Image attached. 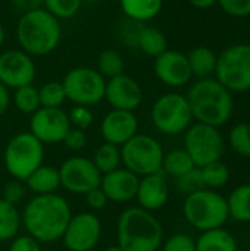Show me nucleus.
Segmentation results:
<instances>
[{
  "mask_svg": "<svg viewBox=\"0 0 250 251\" xmlns=\"http://www.w3.org/2000/svg\"><path fill=\"white\" fill-rule=\"evenodd\" d=\"M228 144L236 154L250 157V124L234 125L228 134Z\"/></svg>",
  "mask_w": 250,
  "mask_h": 251,
  "instance_id": "72a5a7b5",
  "label": "nucleus"
},
{
  "mask_svg": "<svg viewBox=\"0 0 250 251\" xmlns=\"http://www.w3.org/2000/svg\"><path fill=\"white\" fill-rule=\"evenodd\" d=\"M116 238L124 251H158L164 243V228L152 212L133 206L118 218Z\"/></svg>",
  "mask_w": 250,
  "mask_h": 251,
  "instance_id": "7ed1b4c3",
  "label": "nucleus"
},
{
  "mask_svg": "<svg viewBox=\"0 0 250 251\" xmlns=\"http://www.w3.org/2000/svg\"><path fill=\"white\" fill-rule=\"evenodd\" d=\"M68 119H69L71 126L85 131L87 128L91 126V124H93V121H94V116H93V112L90 110V107L75 104V106L69 110Z\"/></svg>",
  "mask_w": 250,
  "mask_h": 251,
  "instance_id": "4c0bfd02",
  "label": "nucleus"
},
{
  "mask_svg": "<svg viewBox=\"0 0 250 251\" xmlns=\"http://www.w3.org/2000/svg\"><path fill=\"white\" fill-rule=\"evenodd\" d=\"M199 169H200V176H202L203 185L208 190L217 191L230 182L231 172L222 160L212 162V163H209L203 168H199Z\"/></svg>",
  "mask_w": 250,
  "mask_h": 251,
  "instance_id": "c756f323",
  "label": "nucleus"
},
{
  "mask_svg": "<svg viewBox=\"0 0 250 251\" xmlns=\"http://www.w3.org/2000/svg\"><path fill=\"white\" fill-rule=\"evenodd\" d=\"M177 188L184 196H189V194H193L199 190H203L205 185H203V181L200 176V169L194 168L193 171L187 172L186 175L177 178Z\"/></svg>",
  "mask_w": 250,
  "mask_h": 251,
  "instance_id": "e433bc0d",
  "label": "nucleus"
},
{
  "mask_svg": "<svg viewBox=\"0 0 250 251\" xmlns=\"http://www.w3.org/2000/svg\"><path fill=\"white\" fill-rule=\"evenodd\" d=\"M13 104L19 112H22L25 115H32L34 112H37L41 107L40 97H38V88H35L32 84L16 88L13 93Z\"/></svg>",
  "mask_w": 250,
  "mask_h": 251,
  "instance_id": "2f4dec72",
  "label": "nucleus"
},
{
  "mask_svg": "<svg viewBox=\"0 0 250 251\" xmlns=\"http://www.w3.org/2000/svg\"><path fill=\"white\" fill-rule=\"evenodd\" d=\"M139 131V119L134 112L112 109L105 115L100 124V134L105 143L115 144L121 147L128 140H131Z\"/></svg>",
  "mask_w": 250,
  "mask_h": 251,
  "instance_id": "a211bd4d",
  "label": "nucleus"
},
{
  "mask_svg": "<svg viewBox=\"0 0 250 251\" xmlns=\"http://www.w3.org/2000/svg\"><path fill=\"white\" fill-rule=\"evenodd\" d=\"M187 60L192 69V75L197 76L199 79H205L215 74L218 56L209 47L199 46L187 54Z\"/></svg>",
  "mask_w": 250,
  "mask_h": 251,
  "instance_id": "5701e85b",
  "label": "nucleus"
},
{
  "mask_svg": "<svg viewBox=\"0 0 250 251\" xmlns=\"http://www.w3.org/2000/svg\"><path fill=\"white\" fill-rule=\"evenodd\" d=\"M43 3H44V0H12L13 7L21 10L22 13L40 9L43 6Z\"/></svg>",
  "mask_w": 250,
  "mask_h": 251,
  "instance_id": "c03bdc74",
  "label": "nucleus"
},
{
  "mask_svg": "<svg viewBox=\"0 0 250 251\" xmlns=\"http://www.w3.org/2000/svg\"><path fill=\"white\" fill-rule=\"evenodd\" d=\"M60 35L59 19L44 7L22 13L16 25V38L21 50L31 57L52 53L59 46Z\"/></svg>",
  "mask_w": 250,
  "mask_h": 251,
  "instance_id": "20e7f679",
  "label": "nucleus"
},
{
  "mask_svg": "<svg viewBox=\"0 0 250 251\" xmlns=\"http://www.w3.org/2000/svg\"><path fill=\"white\" fill-rule=\"evenodd\" d=\"M186 97L190 104L193 119L200 124L220 128L233 116V94L217 79L205 78L196 81Z\"/></svg>",
  "mask_w": 250,
  "mask_h": 251,
  "instance_id": "f03ea898",
  "label": "nucleus"
},
{
  "mask_svg": "<svg viewBox=\"0 0 250 251\" xmlns=\"http://www.w3.org/2000/svg\"><path fill=\"white\" fill-rule=\"evenodd\" d=\"M140 178L125 168H118L102 175L100 188L109 201L128 203L136 199Z\"/></svg>",
  "mask_w": 250,
  "mask_h": 251,
  "instance_id": "aec40b11",
  "label": "nucleus"
},
{
  "mask_svg": "<svg viewBox=\"0 0 250 251\" xmlns=\"http://www.w3.org/2000/svg\"><path fill=\"white\" fill-rule=\"evenodd\" d=\"M68 150H72V151H80L85 147L87 144V135H85V131L83 129H78V128H74L71 126L69 131L66 132L63 141H62Z\"/></svg>",
  "mask_w": 250,
  "mask_h": 251,
  "instance_id": "a19ab883",
  "label": "nucleus"
},
{
  "mask_svg": "<svg viewBox=\"0 0 250 251\" xmlns=\"http://www.w3.org/2000/svg\"><path fill=\"white\" fill-rule=\"evenodd\" d=\"M102 237V222L90 212L72 215L62 235V243L68 251H91Z\"/></svg>",
  "mask_w": 250,
  "mask_h": 251,
  "instance_id": "ddd939ff",
  "label": "nucleus"
},
{
  "mask_svg": "<svg viewBox=\"0 0 250 251\" xmlns=\"http://www.w3.org/2000/svg\"><path fill=\"white\" fill-rule=\"evenodd\" d=\"M196 251H239L236 237L224 229L205 231L196 240Z\"/></svg>",
  "mask_w": 250,
  "mask_h": 251,
  "instance_id": "4be33fe9",
  "label": "nucleus"
},
{
  "mask_svg": "<svg viewBox=\"0 0 250 251\" xmlns=\"http://www.w3.org/2000/svg\"><path fill=\"white\" fill-rule=\"evenodd\" d=\"M22 226L27 234L41 243H55L62 238L72 218L68 201L59 194L34 196L24 207Z\"/></svg>",
  "mask_w": 250,
  "mask_h": 251,
  "instance_id": "f257e3e1",
  "label": "nucleus"
},
{
  "mask_svg": "<svg viewBox=\"0 0 250 251\" xmlns=\"http://www.w3.org/2000/svg\"><path fill=\"white\" fill-rule=\"evenodd\" d=\"M230 219L250 224V184H242L236 187L227 197Z\"/></svg>",
  "mask_w": 250,
  "mask_h": 251,
  "instance_id": "a878e982",
  "label": "nucleus"
},
{
  "mask_svg": "<svg viewBox=\"0 0 250 251\" xmlns=\"http://www.w3.org/2000/svg\"><path fill=\"white\" fill-rule=\"evenodd\" d=\"M85 201H87V206L91 209V210H102V209H105L106 207V204H108V197L105 196V193L102 191V188L100 187H97V188H94V190H91V191H88L87 194H85Z\"/></svg>",
  "mask_w": 250,
  "mask_h": 251,
  "instance_id": "37998d69",
  "label": "nucleus"
},
{
  "mask_svg": "<svg viewBox=\"0 0 250 251\" xmlns=\"http://www.w3.org/2000/svg\"><path fill=\"white\" fill-rule=\"evenodd\" d=\"M105 100L112 109L134 112L143 101V90L134 78L122 74L106 81Z\"/></svg>",
  "mask_w": 250,
  "mask_h": 251,
  "instance_id": "dca6fc26",
  "label": "nucleus"
},
{
  "mask_svg": "<svg viewBox=\"0 0 250 251\" xmlns=\"http://www.w3.org/2000/svg\"><path fill=\"white\" fill-rule=\"evenodd\" d=\"M124 59L115 49L103 50L97 57V71L105 79L115 78L124 74Z\"/></svg>",
  "mask_w": 250,
  "mask_h": 251,
  "instance_id": "7c9ffc66",
  "label": "nucleus"
},
{
  "mask_svg": "<svg viewBox=\"0 0 250 251\" xmlns=\"http://www.w3.org/2000/svg\"><path fill=\"white\" fill-rule=\"evenodd\" d=\"M155 75L168 87H183L192 79L187 56L177 50H165L155 59Z\"/></svg>",
  "mask_w": 250,
  "mask_h": 251,
  "instance_id": "f3484780",
  "label": "nucleus"
},
{
  "mask_svg": "<svg viewBox=\"0 0 250 251\" xmlns=\"http://www.w3.org/2000/svg\"><path fill=\"white\" fill-rule=\"evenodd\" d=\"M183 215L187 224L200 232L222 228L230 219L227 199L208 188L186 196Z\"/></svg>",
  "mask_w": 250,
  "mask_h": 251,
  "instance_id": "39448f33",
  "label": "nucleus"
},
{
  "mask_svg": "<svg viewBox=\"0 0 250 251\" xmlns=\"http://www.w3.org/2000/svg\"><path fill=\"white\" fill-rule=\"evenodd\" d=\"M9 251H41V246L35 238L25 234V235H16L12 240Z\"/></svg>",
  "mask_w": 250,
  "mask_h": 251,
  "instance_id": "79ce46f5",
  "label": "nucleus"
},
{
  "mask_svg": "<svg viewBox=\"0 0 250 251\" xmlns=\"http://www.w3.org/2000/svg\"><path fill=\"white\" fill-rule=\"evenodd\" d=\"M69 128L68 113L62 109L40 107L29 119V132L43 144L62 143Z\"/></svg>",
  "mask_w": 250,
  "mask_h": 251,
  "instance_id": "4468645a",
  "label": "nucleus"
},
{
  "mask_svg": "<svg viewBox=\"0 0 250 251\" xmlns=\"http://www.w3.org/2000/svg\"><path fill=\"white\" fill-rule=\"evenodd\" d=\"M4 37H6V34H4V28H3V25H1V22H0V47L3 46V43H4Z\"/></svg>",
  "mask_w": 250,
  "mask_h": 251,
  "instance_id": "de8ad7c7",
  "label": "nucleus"
},
{
  "mask_svg": "<svg viewBox=\"0 0 250 251\" xmlns=\"http://www.w3.org/2000/svg\"><path fill=\"white\" fill-rule=\"evenodd\" d=\"M44 144L29 131L19 132L7 143L3 162L7 174L18 181H25L37 168L43 165Z\"/></svg>",
  "mask_w": 250,
  "mask_h": 251,
  "instance_id": "423d86ee",
  "label": "nucleus"
},
{
  "mask_svg": "<svg viewBox=\"0 0 250 251\" xmlns=\"http://www.w3.org/2000/svg\"><path fill=\"white\" fill-rule=\"evenodd\" d=\"M221 9L234 18H246L250 15V0H218Z\"/></svg>",
  "mask_w": 250,
  "mask_h": 251,
  "instance_id": "ea45409f",
  "label": "nucleus"
},
{
  "mask_svg": "<svg viewBox=\"0 0 250 251\" xmlns=\"http://www.w3.org/2000/svg\"><path fill=\"white\" fill-rule=\"evenodd\" d=\"M249 243H250V231H249Z\"/></svg>",
  "mask_w": 250,
  "mask_h": 251,
  "instance_id": "8fccbe9b",
  "label": "nucleus"
},
{
  "mask_svg": "<svg viewBox=\"0 0 250 251\" xmlns=\"http://www.w3.org/2000/svg\"><path fill=\"white\" fill-rule=\"evenodd\" d=\"M189 1L197 9H208L211 6H214L215 3H218V0H189Z\"/></svg>",
  "mask_w": 250,
  "mask_h": 251,
  "instance_id": "49530a36",
  "label": "nucleus"
},
{
  "mask_svg": "<svg viewBox=\"0 0 250 251\" xmlns=\"http://www.w3.org/2000/svg\"><path fill=\"white\" fill-rule=\"evenodd\" d=\"M38 97L41 107L60 109V106L66 101V94L62 82L49 81L38 88Z\"/></svg>",
  "mask_w": 250,
  "mask_h": 251,
  "instance_id": "473e14b6",
  "label": "nucleus"
},
{
  "mask_svg": "<svg viewBox=\"0 0 250 251\" xmlns=\"http://www.w3.org/2000/svg\"><path fill=\"white\" fill-rule=\"evenodd\" d=\"M161 251H196V240L189 234L178 232L162 243Z\"/></svg>",
  "mask_w": 250,
  "mask_h": 251,
  "instance_id": "c9c22d12",
  "label": "nucleus"
},
{
  "mask_svg": "<svg viewBox=\"0 0 250 251\" xmlns=\"http://www.w3.org/2000/svg\"><path fill=\"white\" fill-rule=\"evenodd\" d=\"M125 16L134 22H146L159 15L164 0H119Z\"/></svg>",
  "mask_w": 250,
  "mask_h": 251,
  "instance_id": "393cba45",
  "label": "nucleus"
},
{
  "mask_svg": "<svg viewBox=\"0 0 250 251\" xmlns=\"http://www.w3.org/2000/svg\"><path fill=\"white\" fill-rule=\"evenodd\" d=\"M168 199H169V187H168L167 175L162 171L146 175L139 181V188L136 194L139 207L153 213L161 210L167 204Z\"/></svg>",
  "mask_w": 250,
  "mask_h": 251,
  "instance_id": "6ab92c4d",
  "label": "nucleus"
},
{
  "mask_svg": "<svg viewBox=\"0 0 250 251\" xmlns=\"http://www.w3.org/2000/svg\"><path fill=\"white\" fill-rule=\"evenodd\" d=\"M91 160L102 175L109 174V172L121 168V165H122L121 147L111 144V143H103L97 147V150L94 151V157Z\"/></svg>",
  "mask_w": 250,
  "mask_h": 251,
  "instance_id": "c85d7f7f",
  "label": "nucleus"
},
{
  "mask_svg": "<svg viewBox=\"0 0 250 251\" xmlns=\"http://www.w3.org/2000/svg\"><path fill=\"white\" fill-rule=\"evenodd\" d=\"M194 168L196 166H194L192 157L189 156V153L184 149L171 150V151L165 153V156H164L162 172L165 175H169V176L175 178V179L186 175L187 172L193 171Z\"/></svg>",
  "mask_w": 250,
  "mask_h": 251,
  "instance_id": "cd10ccee",
  "label": "nucleus"
},
{
  "mask_svg": "<svg viewBox=\"0 0 250 251\" xmlns=\"http://www.w3.org/2000/svg\"><path fill=\"white\" fill-rule=\"evenodd\" d=\"M10 104V94H9V88H6L1 82H0V118L6 113L7 107Z\"/></svg>",
  "mask_w": 250,
  "mask_h": 251,
  "instance_id": "a18cd8bd",
  "label": "nucleus"
},
{
  "mask_svg": "<svg viewBox=\"0 0 250 251\" xmlns=\"http://www.w3.org/2000/svg\"><path fill=\"white\" fill-rule=\"evenodd\" d=\"M217 81L231 93L250 90V44H234L225 49L217 62Z\"/></svg>",
  "mask_w": 250,
  "mask_h": 251,
  "instance_id": "9d476101",
  "label": "nucleus"
},
{
  "mask_svg": "<svg viewBox=\"0 0 250 251\" xmlns=\"http://www.w3.org/2000/svg\"><path fill=\"white\" fill-rule=\"evenodd\" d=\"M137 47L150 57H158L165 50H168V41L165 34L155 26H141L136 35Z\"/></svg>",
  "mask_w": 250,
  "mask_h": 251,
  "instance_id": "b1692460",
  "label": "nucleus"
},
{
  "mask_svg": "<svg viewBox=\"0 0 250 251\" xmlns=\"http://www.w3.org/2000/svg\"><path fill=\"white\" fill-rule=\"evenodd\" d=\"M24 182L27 190H29L34 196L55 194L60 187L59 169L50 165H41Z\"/></svg>",
  "mask_w": 250,
  "mask_h": 251,
  "instance_id": "412c9836",
  "label": "nucleus"
},
{
  "mask_svg": "<svg viewBox=\"0 0 250 251\" xmlns=\"http://www.w3.org/2000/svg\"><path fill=\"white\" fill-rule=\"evenodd\" d=\"M103 251H124V250L116 244V246H109V247H106Z\"/></svg>",
  "mask_w": 250,
  "mask_h": 251,
  "instance_id": "09e8293b",
  "label": "nucleus"
},
{
  "mask_svg": "<svg viewBox=\"0 0 250 251\" xmlns=\"http://www.w3.org/2000/svg\"><path fill=\"white\" fill-rule=\"evenodd\" d=\"M83 0H44V9L57 19H69L81 9Z\"/></svg>",
  "mask_w": 250,
  "mask_h": 251,
  "instance_id": "f704fd0d",
  "label": "nucleus"
},
{
  "mask_svg": "<svg viewBox=\"0 0 250 251\" xmlns=\"http://www.w3.org/2000/svg\"><path fill=\"white\" fill-rule=\"evenodd\" d=\"M165 151L161 143L146 134H136L121 146V159L125 169L137 176H146L162 171Z\"/></svg>",
  "mask_w": 250,
  "mask_h": 251,
  "instance_id": "0eeeda50",
  "label": "nucleus"
},
{
  "mask_svg": "<svg viewBox=\"0 0 250 251\" xmlns=\"http://www.w3.org/2000/svg\"><path fill=\"white\" fill-rule=\"evenodd\" d=\"M184 150L189 153L196 168H203L222 159L225 140L218 128L196 122L184 132Z\"/></svg>",
  "mask_w": 250,
  "mask_h": 251,
  "instance_id": "1a4fd4ad",
  "label": "nucleus"
},
{
  "mask_svg": "<svg viewBox=\"0 0 250 251\" xmlns=\"http://www.w3.org/2000/svg\"><path fill=\"white\" fill-rule=\"evenodd\" d=\"M22 226V218L16 206L0 199V241H12Z\"/></svg>",
  "mask_w": 250,
  "mask_h": 251,
  "instance_id": "bb28decb",
  "label": "nucleus"
},
{
  "mask_svg": "<svg viewBox=\"0 0 250 251\" xmlns=\"http://www.w3.org/2000/svg\"><path fill=\"white\" fill-rule=\"evenodd\" d=\"M59 169L60 187L72 194L85 196L88 191L100 187L102 174L91 159L75 156L66 159Z\"/></svg>",
  "mask_w": 250,
  "mask_h": 251,
  "instance_id": "f8f14e48",
  "label": "nucleus"
},
{
  "mask_svg": "<svg viewBox=\"0 0 250 251\" xmlns=\"http://www.w3.org/2000/svg\"><path fill=\"white\" fill-rule=\"evenodd\" d=\"M25 193H27V187L22 181H18V179H12L9 181L4 187H3V191H1V200L16 206L18 203H21L25 197Z\"/></svg>",
  "mask_w": 250,
  "mask_h": 251,
  "instance_id": "58836bf2",
  "label": "nucleus"
},
{
  "mask_svg": "<svg viewBox=\"0 0 250 251\" xmlns=\"http://www.w3.org/2000/svg\"><path fill=\"white\" fill-rule=\"evenodd\" d=\"M152 122L165 135L184 134L193 124V115L187 97L180 93H167L152 106Z\"/></svg>",
  "mask_w": 250,
  "mask_h": 251,
  "instance_id": "6e6552de",
  "label": "nucleus"
},
{
  "mask_svg": "<svg viewBox=\"0 0 250 251\" xmlns=\"http://www.w3.org/2000/svg\"><path fill=\"white\" fill-rule=\"evenodd\" d=\"M35 75L34 59L24 50H6L0 54V82L6 88L16 90L31 85Z\"/></svg>",
  "mask_w": 250,
  "mask_h": 251,
  "instance_id": "2eb2a0df",
  "label": "nucleus"
},
{
  "mask_svg": "<svg viewBox=\"0 0 250 251\" xmlns=\"http://www.w3.org/2000/svg\"><path fill=\"white\" fill-rule=\"evenodd\" d=\"M66 94V100L78 106H94L105 99L106 79L97 69L78 66L71 69L60 81Z\"/></svg>",
  "mask_w": 250,
  "mask_h": 251,
  "instance_id": "9b49d317",
  "label": "nucleus"
}]
</instances>
